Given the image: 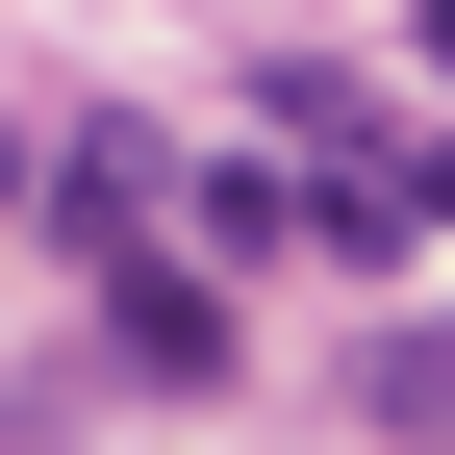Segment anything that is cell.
Returning <instances> with one entry per match:
<instances>
[{
  "label": "cell",
  "instance_id": "obj_4",
  "mask_svg": "<svg viewBox=\"0 0 455 455\" xmlns=\"http://www.w3.org/2000/svg\"><path fill=\"white\" fill-rule=\"evenodd\" d=\"M430 76H455V0H430Z\"/></svg>",
  "mask_w": 455,
  "mask_h": 455
},
{
  "label": "cell",
  "instance_id": "obj_3",
  "mask_svg": "<svg viewBox=\"0 0 455 455\" xmlns=\"http://www.w3.org/2000/svg\"><path fill=\"white\" fill-rule=\"evenodd\" d=\"M0 203H26V127H0Z\"/></svg>",
  "mask_w": 455,
  "mask_h": 455
},
{
  "label": "cell",
  "instance_id": "obj_2",
  "mask_svg": "<svg viewBox=\"0 0 455 455\" xmlns=\"http://www.w3.org/2000/svg\"><path fill=\"white\" fill-rule=\"evenodd\" d=\"M152 203H178V178H152V127H76V152H51V228H76V253H127Z\"/></svg>",
  "mask_w": 455,
  "mask_h": 455
},
{
  "label": "cell",
  "instance_id": "obj_1",
  "mask_svg": "<svg viewBox=\"0 0 455 455\" xmlns=\"http://www.w3.org/2000/svg\"><path fill=\"white\" fill-rule=\"evenodd\" d=\"M76 278H101V329H127V379H228V278H203V253L127 228V253H76Z\"/></svg>",
  "mask_w": 455,
  "mask_h": 455
}]
</instances>
